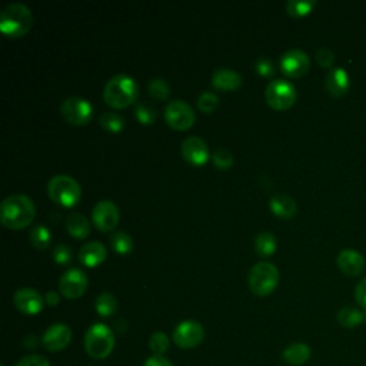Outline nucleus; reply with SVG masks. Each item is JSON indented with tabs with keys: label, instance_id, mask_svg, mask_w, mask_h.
<instances>
[{
	"label": "nucleus",
	"instance_id": "obj_24",
	"mask_svg": "<svg viewBox=\"0 0 366 366\" xmlns=\"http://www.w3.org/2000/svg\"><path fill=\"white\" fill-rule=\"evenodd\" d=\"M29 237H30V243L36 249L44 251V249H46L51 245L52 233H51V230L46 226L39 225V226H34L30 230Z\"/></svg>",
	"mask_w": 366,
	"mask_h": 366
},
{
	"label": "nucleus",
	"instance_id": "obj_23",
	"mask_svg": "<svg viewBox=\"0 0 366 366\" xmlns=\"http://www.w3.org/2000/svg\"><path fill=\"white\" fill-rule=\"evenodd\" d=\"M66 229L72 236L85 239L91 233V223L82 214H70L66 219Z\"/></svg>",
	"mask_w": 366,
	"mask_h": 366
},
{
	"label": "nucleus",
	"instance_id": "obj_15",
	"mask_svg": "<svg viewBox=\"0 0 366 366\" xmlns=\"http://www.w3.org/2000/svg\"><path fill=\"white\" fill-rule=\"evenodd\" d=\"M13 303L25 315H37L45 306V299L32 288H22L13 296Z\"/></svg>",
	"mask_w": 366,
	"mask_h": 366
},
{
	"label": "nucleus",
	"instance_id": "obj_28",
	"mask_svg": "<svg viewBox=\"0 0 366 366\" xmlns=\"http://www.w3.org/2000/svg\"><path fill=\"white\" fill-rule=\"evenodd\" d=\"M99 124L103 129L109 132H120L125 126V120L120 115L113 112H105L99 116Z\"/></svg>",
	"mask_w": 366,
	"mask_h": 366
},
{
	"label": "nucleus",
	"instance_id": "obj_20",
	"mask_svg": "<svg viewBox=\"0 0 366 366\" xmlns=\"http://www.w3.org/2000/svg\"><path fill=\"white\" fill-rule=\"evenodd\" d=\"M106 248L100 242H88L80 248L79 251V259L85 266L95 268L100 265L106 259Z\"/></svg>",
	"mask_w": 366,
	"mask_h": 366
},
{
	"label": "nucleus",
	"instance_id": "obj_29",
	"mask_svg": "<svg viewBox=\"0 0 366 366\" xmlns=\"http://www.w3.org/2000/svg\"><path fill=\"white\" fill-rule=\"evenodd\" d=\"M112 248L119 254V255H128L133 249V240L126 232H116L112 236Z\"/></svg>",
	"mask_w": 366,
	"mask_h": 366
},
{
	"label": "nucleus",
	"instance_id": "obj_22",
	"mask_svg": "<svg viewBox=\"0 0 366 366\" xmlns=\"http://www.w3.org/2000/svg\"><path fill=\"white\" fill-rule=\"evenodd\" d=\"M311 355H312V351L306 344L296 342V344L289 345L287 349L283 351L282 358L285 362L292 366H301L311 359Z\"/></svg>",
	"mask_w": 366,
	"mask_h": 366
},
{
	"label": "nucleus",
	"instance_id": "obj_25",
	"mask_svg": "<svg viewBox=\"0 0 366 366\" xmlns=\"http://www.w3.org/2000/svg\"><path fill=\"white\" fill-rule=\"evenodd\" d=\"M363 320V312L355 306H344L338 312V322L344 328H355Z\"/></svg>",
	"mask_w": 366,
	"mask_h": 366
},
{
	"label": "nucleus",
	"instance_id": "obj_5",
	"mask_svg": "<svg viewBox=\"0 0 366 366\" xmlns=\"http://www.w3.org/2000/svg\"><path fill=\"white\" fill-rule=\"evenodd\" d=\"M48 193L58 205L63 208H72L80 200L82 189H80L79 183L73 178L67 175H58L49 181Z\"/></svg>",
	"mask_w": 366,
	"mask_h": 366
},
{
	"label": "nucleus",
	"instance_id": "obj_3",
	"mask_svg": "<svg viewBox=\"0 0 366 366\" xmlns=\"http://www.w3.org/2000/svg\"><path fill=\"white\" fill-rule=\"evenodd\" d=\"M33 26V13L23 4H11L0 13V30L8 37H22Z\"/></svg>",
	"mask_w": 366,
	"mask_h": 366
},
{
	"label": "nucleus",
	"instance_id": "obj_1",
	"mask_svg": "<svg viewBox=\"0 0 366 366\" xmlns=\"http://www.w3.org/2000/svg\"><path fill=\"white\" fill-rule=\"evenodd\" d=\"M34 216V203L29 196L22 193L8 196L0 205V222L12 230L27 228L33 222Z\"/></svg>",
	"mask_w": 366,
	"mask_h": 366
},
{
	"label": "nucleus",
	"instance_id": "obj_6",
	"mask_svg": "<svg viewBox=\"0 0 366 366\" xmlns=\"http://www.w3.org/2000/svg\"><path fill=\"white\" fill-rule=\"evenodd\" d=\"M115 348V335L103 323L91 327L85 335V349L93 359L107 358Z\"/></svg>",
	"mask_w": 366,
	"mask_h": 366
},
{
	"label": "nucleus",
	"instance_id": "obj_19",
	"mask_svg": "<svg viewBox=\"0 0 366 366\" xmlns=\"http://www.w3.org/2000/svg\"><path fill=\"white\" fill-rule=\"evenodd\" d=\"M270 211L282 218V219H292L298 212L296 202L285 193H276L269 200Z\"/></svg>",
	"mask_w": 366,
	"mask_h": 366
},
{
	"label": "nucleus",
	"instance_id": "obj_27",
	"mask_svg": "<svg viewBox=\"0 0 366 366\" xmlns=\"http://www.w3.org/2000/svg\"><path fill=\"white\" fill-rule=\"evenodd\" d=\"M96 311L100 316H112L116 309H117V301L115 298V295L109 294V292H102L100 295H98L96 302H95Z\"/></svg>",
	"mask_w": 366,
	"mask_h": 366
},
{
	"label": "nucleus",
	"instance_id": "obj_34",
	"mask_svg": "<svg viewBox=\"0 0 366 366\" xmlns=\"http://www.w3.org/2000/svg\"><path fill=\"white\" fill-rule=\"evenodd\" d=\"M218 103H219L218 96L211 92H203L197 99V107L205 113L215 112L218 107Z\"/></svg>",
	"mask_w": 366,
	"mask_h": 366
},
{
	"label": "nucleus",
	"instance_id": "obj_14",
	"mask_svg": "<svg viewBox=\"0 0 366 366\" xmlns=\"http://www.w3.org/2000/svg\"><path fill=\"white\" fill-rule=\"evenodd\" d=\"M182 156L190 165H205L209 159L208 145L199 136H189L182 143Z\"/></svg>",
	"mask_w": 366,
	"mask_h": 366
},
{
	"label": "nucleus",
	"instance_id": "obj_8",
	"mask_svg": "<svg viewBox=\"0 0 366 366\" xmlns=\"http://www.w3.org/2000/svg\"><path fill=\"white\" fill-rule=\"evenodd\" d=\"M60 113L67 124L73 126H82L92 119L93 107L86 99L72 96L62 102Z\"/></svg>",
	"mask_w": 366,
	"mask_h": 366
},
{
	"label": "nucleus",
	"instance_id": "obj_21",
	"mask_svg": "<svg viewBox=\"0 0 366 366\" xmlns=\"http://www.w3.org/2000/svg\"><path fill=\"white\" fill-rule=\"evenodd\" d=\"M212 85L219 91H236L242 86V76L232 69H219L212 76Z\"/></svg>",
	"mask_w": 366,
	"mask_h": 366
},
{
	"label": "nucleus",
	"instance_id": "obj_37",
	"mask_svg": "<svg viewBox=\"0 0 366 366\" xmlns=\"http://www.w3.org/2000/svg\"><path fill=\"white\" fill-rule=\"evenodd\" d=\"M316 62L325 67V69H332V65L335 62V55L332 53V51L327 49V48H320L316 51Z\"/></svg>",
	"mask_w": 366,
	"mask_h": 366
},
{
	"label": "nucleus",
	"instance_id": "obj_26",
	"mask_svg": "<svg viewBox=\"0 0 366 366\" xmlns=\"http://www.w3.org/2000/svg\"><path fill=\"white\" fill-rule=\"evenodd\" d=\"M255 249L261 256H270L276 251V237L272 233L261 232L255 239Z\"/></svg>",
	"mask_w": 366,
	"mask_h": 366
},
{
	"label": "nucleus",
	"instance_id": "obj_39",
	"mask_svg": "<svg viewBox=\"0 0 366 366\" xmlns=\"http://www.w3.org/2000/svg\"><path fill=\"white\" fill-rule=\"evenodd\" d=\"M255 67H256V72H258L261 76H265V77L273 76V73H275L272 60L268 59V58H265V56H263V58H259V59L256 60Z\"/></svg>",
	"mask_w": 366,
	"mask_h": 366
},
{
	"label": "nucleus",
	"instance_id": "obj_2",
	"mask_svg": "<svg viewBox=\"0 0 366 366\" xmlns=\"http://www.w3.org/2000/svg\"><path fill=\"white\" fill-rule=\"evenodd\" d=\"M139 93L135 79L128 74H116L107 80L103 89L105 102L115 109H124L132 105Z\"/></svg>",
	"mask_w": 366,
	"mask_h": 366
},
{
	"label": "nucleus",
	"instance_id": "obj_30",
	"mask_svg": "<svg viewBox=\"0 0 366 366\" xmlns=\"http://www.w3.org/2000/svg\"><path fill=\"white\" fill-rule=\"evenodd\" d=\"M316 6V0H289L287 4V11L294 18H302L312 12Z\"/></svg>",
	"mask_w": 366,
	"mask_h": 366
},
{
	"label": "nucleus",
	"instance_id": "obj_13",
	"mask_svg": "<svg viewBox=\"0 0 366 366\" xmlns=\"http://www.w3.org/2000/svg\"><path fill=\"white\" fill-rule=\"evenodd\" d=\"M92 221L102 232H109L116 228L119 222V209L110 200H100L92 211Z\"/></svg>",
	"mask_w": 366,
	"mask_h": 366
},
{
	"label": "nucleus",
	"instance_id": "obj_31",
	"mask_svg": "<svg viewBox=\"0 0 366 366\" xmlns=\"http://www.w3.org/2000/svg\"><path fill=\"white\" fill-rule=\"evenodd\" d=\"M169 345L171 339L164 332H155L149 339V349L157 356H164V353L168 352Z\"/></svg>",
	"mask_w": 366,
	"mask_h": 366
},
{
	"label": "nucleus",
	"instance_id": "obj_41",
	"mask_svg": "<svg viewBox=\"0 0 366 366\" xmlns=\"http://www.w3.org/2000/svg\"><path fill=\"white\" fill-rule=\"evenodd\" d=\"M145 366H174L172 362L169 359H166L165 356H157L153 355L150 358H148V360L145 362Z\"/></svg>",
	"mask_w": 366,
	"mask_h": 366
},
{
	"label": "nucleus",
	"instance_id": "obj_11",
	"mask_svg": "<svg viewBox=\"0 0 366 366\" xmlns=\"http://www.w3.org/2000/svg\"><path fill=\"white\" fill-rule=\"evenodd\" d=\"M88 289V276L80 269L66 270L59 280V291L67 299H79Z\"/></svg>",
	"mask_w": 366,
	"mask_h": 366
},
{
	"label": "nucleus",
	"instance_id": "obj_16",
	"mask_svg": "<svg viewBox=\"0 0 366 366\" xmlns=\"http://www.w3.org/2000/svg\"><path fill=\"white\" fill-rule=\"evenodd\" d=\"M72 341V331L65 323H55L45 332L44 345L49 352L63 351Z\"/></svg>",
	"mask_w": 366,
	"mask_h": 366
},
{
	"label": "nucleus",
	"instance_id": "obj_10",
	"mask_svg": "<svg viewBox=\"0 0 366 366\" xmlns=\"http://www.w3.org/2000/svg\"><path fill=\"white\" fill-rule=\"evenodd\" d=\"M168 125L176 131H188L195 124V112L185 100H174L165 109Z\"/></svg>",
	"mask_w": 366,
	"mask_h": 366
},
{
	"label": "nucleus",
	"instance_id": "obj_4",
	"mask_svg": "<svg viewBox=\"0 0 366 366\" xmlns=\"http://www.w3.org/2000/svg\"><path fill=\"white\" fill-rule=\"evenodd\" d=\"M248 283L255 295L268 296L277 287L279 270L270 262H259L249 270Z\"/></svg>",
	"mask_w": 366,
	"mask_h": 366
},
{
	"label": "nucleus",
	"instance_id": "obj_7",
	"mask_svg": "<svg viewBox=\"0 0 366 366\" xmlns=\"http://www.w3.org/2000/svg\"><path fill=\"white\" fill-rule=\"evenodd\" d=\"M295 86L285 79H275L265 91V99L268 105L276 110H287L294 106L296 100Z\"/></svg>",
	"mask_w": 366,
	"mask_h": 366
},
{
	"label": "nucleus",
	"instance_id": "obj_9",
	"mask_svg": "<svg viewBox=\"0 0 366 366\" xmlns=\"http://www.w3.org/2000/svg\"><path fill=\"white\" fill-rule=\"evenodd\" d=\"M174 342L181 349H193L205 339V331L196 320H185L174 331Z\"/></svg>",
	"mask_w": 366,
	"mask_h": 366
},
{
	"label": "nucleus",
	"instance_id": "obj_18",
	"mask_svg": "<svg viewBox=\"0 0 366 366\" xmlns=\"http://www.w3.org/2000/svg\"><path fill=\"white\" fill-rule=\"evenodd\" d=\"M351 86V80H349V74L344 67H332L328 74L327 79H325V88L329 92V95L339 98L344 96L348 89Z\"/></svg>",
	"mask_w": 366,
	"mask_h": 366
},
{
	"label": "nucleus",
	"instance_id": "obj_36",
	"mask_svg": "<svg viewBox=\"0 0 366 366\" xmlns=\"http://www.w3.org/2000/svg\"><path fill=\"white\" fill-rule=\"evenodd\" d=\"M53 259L59 265H66L72 261V249L65 245V243H59L53 249Z\"/></svg>",
	"mask_w": 366,
	"mask_h": 366
},
{
	"label": "nucleus",
	"instance_id": "obj_33",
	"mask_svg": "<svg viewBox=\"0 0 366 366\" xmlns=\"http://www.w3.org/2000/svg\"><path fill=\"white\" fill-rule=\"evenodd\" d=\"M135 116L143 125H152L156 120V110L152 105L140 102L135 106Z\"/></svg>",
	"mask_w": 366,
	"mask_h": 366
},
{
	"label": "nucleus",
	"instance_id": "obj_32",
	"mask_svg": "<svg viewBox=\"0 0 366 366\" xmlns=\"http://www.w3.org/2000/svg\"><path fill=\"white\" fill-rule=\"evenodd\" d=\"M171 89L166 84V80L156 77L149 84V95L156 100H166L169 98Z\"/></svg>",
	"mask_w": 366,
	"mask_h": 366
},
{
	"label": "nucleus",
	"instance_id": "obj_12",
	"mask_svg": "<svg viewBox=\"0 0 366 366\" xmlns=\"http://www.w3.org/2000/svg\"><path fill=\"white\" fill-rule=\"evenodd\" d=\"M280 69L289 77H302L311 69V59L301 49H291L280 58Z\"/></svg>",
	"mask_w": 366,
	"mask_h": 366
},
{
	"label": "nucleus",
	"instance_id": "obj_35",
	"mask_svg": "<svg viewBox=\"0 0 366 366\" xmlns=\"http://www.w3.org/2000/svg\"><path fill=\"white\" fill-rule=\"evenodd\" d=\"M214 165L219 169H228L233 165V156L226 149H216L212 155Z\"/></svg>",
	"mask_w": 366,
	"mask_h": 366
},
{
	"label": "nucleus",
	"instance_id": "obj_17",
	"mask_svg": "<svg viewBox=\"0 0 366 366\" xmlns=\"http://www.w3.org/2000/svg\"><path fill=\"white\" fill-rule=\"evenodd\" d=\"M338 266L339 269L349 276H358L360 273H363L365 268H366V262L365 258L362 256V254L356 249H342L336 258Z\"/></svg>",
	"mask_w": 366,
	"mask_h": 366
},
{
	"label": "nucleus",
	"instance_id": "obj_42",
	"mask_svg": "<svg viewBox=\"0 0 366 366\" xmlns=\"http://www.w3.org/2000/svg\"><path fill=\"white\" fill-rule=\"evenodd\" d=\"M45 301H46V303H48L49 306H55V305H58V303H59L60 298H59V295H58L56 292L51 291V292H48V294H46V298H45Z\"/></svg>",
	"mask_w": 366,
	"mask_h": 366
},
{
	"label": "nucleus",
	"instance_id": "obj_40",
	"mask_svg": "<svg viewBox=\"0 0 366 366\" xmlns=\"http://www.w3.org/2000/svg\"><path fill=\"white\" fill-rule=\"evenodd\" d=\"M355 298H356V302L366 311V276L356 285Z\"/></svg>",
	"mask_w": 366,
	"mask_h": 366
},
{
	"label": "nucleus",
	"instance_id": "obj_43",
	"mask_svg": "<svg viewBox=\"0 0 366 366\" xmlns=\"http://www.w3.org/2000/svg\"><path fill=\"white\" fill-rule=\"evenodd\" d=\"M363 320H366V311L363 312Z\"/></svg>",
	"mask_w": 366,
	"mask_h": 366
},
{
	"label": "nucleus",
	"instance_id": "obj_38",
	"mask_svg": "<svg viewBox=\"0 0 366 366\" xmlns=\"http://www.w3.org/2000/svg\"><path fill=\"white\" fill-rule=\"evenodd\" d=\"M16 366H51L49 360L42 355H29L20 359Z\"/></svg>",
	"mask_w": 366,
	"mask_h": 366
}]
</instances>
